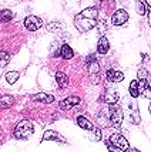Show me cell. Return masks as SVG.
<instances>
[{
    "label": "cell",
    "mask_w": 151,
    "mask_h": 152,
    "mask_svg": "<svg viewBox=\"0 0 151 152\" xmlns=\"http://www.w3.org/2000/svg\"><path fill=\"white\" fill-rule=\"evenodd\" d=\"M108 48H110L108 40L105 39V37H100L99 43H97V51H99L100 54H105L108 51Z\"/></svg>",
    "instance_id": "15"
},
{
    "label": "cell",
    "mask_w": 151,
    "mask_h": 152,
    "mask_svg": "<svg viewBox=\"0 0 151 152\" xmlns=\"http://www.w3.org/2000/svg\"><path fill=\"white\" fill-rule=\"evenodd\" d=\"M91 139L93 141H100L101 139V129H100L99 126H93V129H91Z\"/></svg>",
    "instance_id": "24"
},
{
    "label": "cell",
    "mask_w": 151,
    "mask_h": 152,
    "mask_svg": "<svg viewBox=\"0 0 151 152\" xmlns=\"http://www.w3.org/2000/svg\"><path fill=\"white\" fill-rule=\"evenodd\" d=\"M73 50H71V47L69 46V44H63L61 46V48H60V56L63 57L64 60H70L73 57Z\"/></svg>",
    "instance_id": "17"
},
{
    "label": "cell",
    "mask_w": 151,
    "mask_h": 152,
    "mask_svg": "<svg viewBox=\"0 0 151 152\" xmlns=\"http://www.w3.org/2000/svg\"><path fill=\"white\" fill-rule=\"evenodd\" d=\"M14 17V14L12 10H9V9H4V10H1V13H0V20L3 21V23H7V21H10V20Z\"/></svg>",
    "instance_id": "20"
},
{
    "label": "cell",
    "mask_w": 151,
    "mask_h": 152,
    "mask_svg": "<svg viewBox=\"0 0 151 152\" xmlns=\"http://www.w3.org/2000/svg\"><path fill=\"white\" fill-rule=\"evenodd\" d=\"M105 144H107V148H108V151H110V152H123V151H120L118 148L113 146L111 144H110V141H105Z\"/></svg>",
    "instance_id": "28"
},
{
    "label": "cell",
    "mask_w": 151,
    "mask_h": 152,
    "mask_svg": "<svg viewBox=\"0 0 151 152\" xmlns=\"http://www.w3.org/2000/svg\"><path fill=\"white\" fill-rule=\"evenodd\" d=\"M14 104V98L9 94H1L0 95V108H10Z\"/></svg>",
    "instance_id": "13"
},
{
    "label": "cell",
    "mask_w": 151,
    "mask_h": 152,
    "mask_svg": "<svg viewBox=\"0 0 151 152\" xmlns=\"http://www.w3.org/2000/svg\"><path fill=\"white\" fill-rule=\"evenodd\" d=\"M130 94H131L133 98H137L138 95H140V91H138V83L134 80L130 83Z\"/></svg>",
    "instance_id": "21"
},
{
    "label": "cell",
    "mask_w": 151,
    "mask_h": 152,
    "mask_svg": "<svg viewBox=\"0 0 151 152\" xmlns=\"http://www.w3.org/2000/svg\"><path fill=\"white\" fill-rule=\"evenodd\" d=\"M97 24H99V10L96 7H87L74 17V26L81 33L90 31Z\"/></svg>",
    "instance_id": "1"
},
{
    "label": "cell",
    "mask_w": 151,
    "mask_h": 152,
    "mask_svg": "<svg viewBox=\"0 0 151 152\" xmlns=\"http://www.w3.org/2000/svg\"><path fill=\"white\" fill-rule=\"evenodd\" d=\"M127 152H140V151H138V149H128Z\"/></svg>",
    "instance_id": "30"
},
{
    "label": "cell",
    "mask_w": 151,
    "mask_h": 152,
    "mask_svg": "<svg viewBox=\"0 0 151 152\" xmlns=\"http://www.w3.org/2000/svg\"><path fill=\"white\" fill-rule=\"evenodd\" d=\"M108 117H110V124L113 126H120L123 122V118H124L123 110L118 105L113 104V105L108 107Z\"/></svg>",
    "instance_id": "3"
},
{
    "label": "cell",
    "mask_w": 151,
    "mask_h": 152,
    "mask_svg": "<svg viewBox=\"0 0 151 152\" xmlns=\"http://www.w3.org/2000/svg\"><path fill=\"white\" fill-rule=\"evenodd\" d=\"M10 61V56L6 51H0V67H6Z\"/></svg>",
    "instance_id": "23"
},
{
    "label": "cell",
    "mask_w": 151,
    "mask_h": 152,
    "mask_svg": "<svg viewBox=\"0 0 151 152\" xmlns=\"http://www.w3.org/2000/svg\"><path fill=\"white\" fill-rule=\"evenodd\" d=\"M32 134H33V124L29 119H23L16 125L13 135L17 139H27Z\"/></svg>",
    "instance_id": "2"
},
{
    "label": "cell",
    "mask_w": 151,
    "mask_h": 152,
    "mask_svg": "<svg viewBox=\"0 0 151 152\" xmlns=\"http://www.w3.org/2000/svg\"><path fill=\"white\" fill-rule=\"evenodd\" d=\"M141 95H143L144 98H147V99H151V87H150V86L145 87L144 91L141 93Z\"/></svg>",
    "instance_id": "27"
},
{
    "label": "cell",
    "mask_w": 151,
    "mask_h": 152,
    "mask_svg": "<svg viewBox=\"0 0 151 152\" xmlns=\"http://www.w3.org/2000/svg\"><path fill=\"white\" fill-rule=\"evenodd\" d=\"M17 80H19V73L17 71H10V73L6 74V81L9 84H14Z\"/></svg>",
    "instance_id": "22"
},
{
    "label": "cell",
    "mask_w": 151,
    "mask_h": 152,
    "mask_svg": "<svg viewBox=\"0 0 151 152\" xmlns=\"http://www.w3.org/2000/svg\"><path fill=\"white\" fill-rule=\"evenodd\" d=\"M150 113H151V104H150Z\"/></svg>",
    "instance_id": "31"
},
{
    "label": "cell",
    "mask_w": 151,
    "mask_h": 152,
    "mask_svg": "<svg viewBox=\"0 0 151 152\" xmlns=\"http://www.w3.org/2000/svg\"><path fill=\"white\" fill-rule=\"evenodd\" d=\"M147 13H148V23H150V26H151V6L150 4H147Z\"/></svg>",
    "instance_id": "29"
},
{
    "label": "cell",
    "mask_w": 151,
    "mask_h": 152,
    "mask_svg": "<svg viewBox=\"0 0 151 152\" xmlns=\"http://www.w3.org/2000/svg\"><path fill=\"white\" fill-rule=\"evenodd\" d=\"M128 20V13L123 10V9H118L113 13V17H111V23L114 26H123L125 21Z\"/></svg>",
    "instance_id": "5"
},
{
    "label": "cell",
    "mask_w": 151,
    "mask_h": 152,
    "mask_svg": "<svg viewBox=\"0 0 151 152\" xmlns=\"http://www.w3.org/2000/svg\"><path fill=\"white\" fill-rule=\"evenodd\" d=\"M97 124L100 126H110V117H108V114H104V111H101V113L97 115Z\"/></svg>",
    "instance_id": "16"
},
{
    "label": "cell",
    "mask_w": 151,
    "mask_h": 152,
    "mask_svg": "<svg viewBox=\"0 0 151 152\" xmlns=\"http://www.w3.org/2000/svg\"><path fill=\"white\" fill-rule=\"evenodd\" d=\"M136 6H137L136 10H137V13L140 14V16L145 14V6H144V3H143V1H137V4H136Z\"/></svg>",
    "instance_id": "25"
},
{
    "label": "cell",
    "mask_w": 151,
    "mask_h": 152,
    "mask_svg": "<svg viewBox=\"0 0 151 152\" xmlns=\"http://www.w3.org/2000/svg\"><path fill=\"white\" fill-rule=\"evenodd\" d=\"M87 70H88V73L91 74V75L99 74V71H100L99 63H97L96 60H93V61H87Z\"/></svg>",
    "instance_id": "19"
},
{
    "label": "cell",
    "mask_w": 151,
    "mask_h": 152,
    "mask_svg": "<svg viewBox=\"0 0 151 152\" xmlns=\"http://www.w3.org/2000/svg\"><path fill=\"white\" fill-rule=\"evenodd\" d=\"M24 26H26L27 30L36 31V30H39L40 27L43 26V21H41V19L37 17V16H29V17L24 20Z\"/></svg>",
    "instance_id": "6"
},
{
    "label": "cell",
    "mask_w": 151,
    "mask_h": 152,
    "mask_svg": "<svg viewBox=\"0 0 151 152\" xmlns=\"http://www.w3.org/2000/svg\"><path fill=\"white\" fill-rule=\"evenodd\" d=\"M105 77H107L108 81H111V83H120V81H123V80H124V74L121 73V71L108 70L107 74H105Z\"/></svg>",
    "instance_id": "12"
},
{
    "label": "cell",
    "mask_w": 151,
    "mask_h": 152,
    "mask_svg": "<svg viewBox=\"0 0 151 152\" xmlns=\"http://www.w3.org/2000/svg\"><path fill=\"white\" fill-rule=\"evenodd\" d=\"M138 104L136 99H131L130 104H128V114H130V118H131L133 124H140V113H138Z\"/></svg>",
    "instance_id": "7"
},
{
    "label": "cell",
    "mask_w": 151,
    "mask_h": 152,
    "mask_svg": "<svg viewBox=\"0 0 151 152\" xmlns=\"http://www.w3.org/2000/svg\"><path fill=\"white\" fill-rule=\"evenodd\" d=\"M32 99H33V101H37V102H46V104H50V102L54 101V97L50 95V94H46V93H39V94L32 95Z\"/></svg>",
    "instance_id": "11"
},
{
    "label": "cell",
    "mask_w": 151,
    "mask_h": 152,
    "mask_svg": "<svg viewBox=\"0 0 151 152\" xmlns=\"http://www.w3.org/2000/svg\"><path fill=\"white\" fill-rule=\"evenodd\" d=\"M110 144H111L113 146H116V148H118L120 151H128L130 149V145H128V141L121 135V134H113L111 137H110Z\"/></svg>",
    "instance_id": "4"
},
{
    "label": "cell",
    "mask_w": 151,
    "mask_h": 152,
    "mask_svg": "<svg viewBox=\"0 0 151 152\" xmlns=\"http://www.w3.org/2000/svg\"><path fill=\"white\" fill-rule=\"evenodd\" d=\"M41 141H57V142H66V139L63 138L60 134L54 132V131H46L43 134Z\"/></svg>",
    "instance_id": "10"
},
{
    "label": "cell",
    "mask_w": 151,
    "mask_h": 152,
    "mask_svg": "<svg viewBox=\"0 0 151 152\" xmlns=\"http://www.w3.org/2000/svg\"><path fill=\"white\" fill-rule=\"evenodd\" d=\"M104 102H107L108 105H113V104H117L118 101V93L116 91V88H107L104 93Z\"/></svg>",
    "instance_id": "9"
},
{
    "label": "cell",
    "mask_w": 151,
    "mask_h": 152,
    "mask_svg": "<svg viewBox=\"0 0 151 152\" xmlns=\"http://www.w3.org/2000/svg\"><path fill=\"white\" fill-rule=\"evenodd\" d=\"M79 104H80V98L79 97H76V95H73V97H67L66 99H61L59 105H60L61 110L67 111V110H70V108H73V107L79 105Z\"/></svg>",
    "instance_id": "8"
},
{
    "label": "cell",
    "mask_w": 151,
    "mask_h": 152,
    "mask_svg": "<svg viewBox=\"0 0 151 152\" xmlns=\"http://www.w3.org/2000/svg\"><path fill=\"white\" fill-rule=\"evenodd\" d=\"M56 81L59 84V88L60 90H66L67 86H69V78L64 73H57L56 74Z\"/></svg>",
    "instance_id": "14"
},
{
    "label": "cell",
    "mask_w": 151,
    "mask_h": 152,
    "mask_svg": "<svg viewBox=\"0 0 151 152\" xmlns=\"http://www.w3.org/2000/svg\"><path fill=\"white\" fill-rule=\"evenodd\" d=\"M77 125L81 126L83 129H87V131H91L93 129V124L84 117H77Z\"/></svg>",
    "instance_id": "18"
},
{
    "label": "cell",
    "mask_w": 151,
    "mask_h": 152,
    "mask_svg": "<svg viewBox=\"0 0 151 152\" xmlns=\"http://www.w3.org/2000/svg\"><path fill=\"white\" fill-rule=\"evenodd\" d=\"M137 77H138V80H147V77H148V71L144 70V68H140L138 73H137Z\"/></svg>",
    "instance_id": "26"
}]
</instances>
